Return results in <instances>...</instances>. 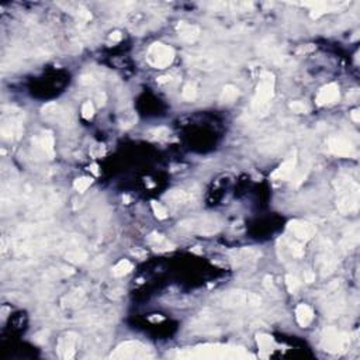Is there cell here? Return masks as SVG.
I'll return each instance as SVG.
<instances>
[{"label":"cell","instance_id":"obj_1","mask_svg":"<svg viewBox=\"0 0 360 360\" xmlns=\"http://www.w3.org/2000/svg\"><path fill=\"white\" fill-rule=\"evenodd\" d=\"M338 193L337 207L342 214H352L359 208V184L349 176H339L335 180Z\"/></svg>","mask_w":360,"mask_h":360},{"label":"cell","instance_id":"obj_2","mask_svg":"<svg viewBox=\"0 0 360 360\" xmlns=\"http://www.w3.org/2000/svg\"><path fill=\"white\" fill-rule=\"evenodd\" d=\"M221 304L225 308H256L262 306V298L246 290H231L221 296Z\"/></svg>","mask_w":360,"mask_h":360},{"label":"cell","instance_id":"obj_3","mask_svg":"<svg viewBox=\"0 0 360 360\" xmlns=\"http://www.w3.org/2000/svg\"><path fill=\"white\" fill-rule=\"evenodd\" d=\"M274 83H276V79L272 72H262L258 87H256V93L253 97V109L258 111H266L269 103L273 99Z\"/></svg>","mask_w":360,"mask_h":360},{"label":"cell","instance_id":"obj_4","mask_svg":"<svg viewBox=\"0 0 360 360\" xmlns=\"http://www.w3.org/2000/svg\"><path fill=\"white\" fill-rule=\"evenodd\" d=\"M351 339L349 335L339 331L335 327L324 329L321 338V346L324 351L329 353H344L349 349Z\"/></svg>","mask_w":360,"mask_h":360},{"label":"cell","instance_id":"obj_5","mask_svg":"<svg viewBox=\"0 0 360 360\" xmlns=\"http://www.w3.org/2000/svg\"><path fill=\"white\" fill-rule=\"evenodd\" d=\"M219 222L212 217H196L179 222V228L191 234L212 235L219 231Z\"/></svg>","mask_w":360,"mask_h":360},{"label":"cell","instance_id":"obj_6","mask_svg":"<svg viewBox=\"0 0 360 360\" xmlns=\"http://www.w3.org/2000/svg\"><path fill=\"white\" fill-rule=\"evenodd\" d=\"M152 358V352L148 346L138 341H127L118 345L117 349L111 353V359H148Z\"/></svg>","mask_w":360,"mask_h":360},{"label":"cell","instance_id":"obj_7","mask_svg":"<svg viewBox=\"0 0 360 360\" xmlns=\"http://www.w3.org/2000/svg\"><path fill=\"white\" fill-rule=\"evenodd\" d=\"M175 59V51L169 45H165L162 42H154L148 48L147 52V61L151 66L157 69L168 68Z\"/></svg>","mask_w":360,"mask_h":360},{"label":"cell","instance_id":"obj_8","mask_svg":"<svg viewBox=\"0 0 360 360\" xmlns=\"http://www.w3.org/2000/svg\"><path fill=\"white\" fill-rule=\"evenodd\" d=\"M328 149L338 157L342 158H352L356 157V148L353 147V144L348 138L345 137H339V135H334L329 137L327 141Z\"/></svg>","mask_w":360,"mask_h":360},{"label":"cell","instance_id":"obj_9","mask_svg":"<svg viewBox=\"0 0 360 360\" xmlns=\"http://www.w3.org/2000/svg\"><path fill=\"white\" fill-rule=\"evenodd\" d=\"M287 229H289L290 234L293 235L300 242H307V241L313 239L315 234H317V228L314 227L311 222L300 221V219L290 221Z\"/></svg>","mask_w":360,"mask_h":360},{"label":"cell","instance_id":"obj_10","mask_svg":"<svg viewBox=\"0 0 360 360\" xmlns=\"http://www.w3.org/2000/svg\"><path fill=\"white\" fill-rule=\"evenodd\" d=\"M42 117L48 120V121H54L58 124H63V126H69L71 123V116L66 110L63 109L62 106L56 104V103H48L42 109Z\"/></svg>","mask_w":360,"mask_h":360},{"label":"cell","instance_id":"obj_11","mask_svg":"<svg viewBox=\"0 0 360 360\" xmlns=\"http://www.w3.org/2000/svg\"><path fill=\"white\" fill-rule=\"evenodd\" d=\"M78 344V334L75 332H66L58 339V353L62 359L69 360L75 356V348Z\"/></svg>","mask_w":360,"mask_h":360},{"label":"cell","instance_id":"obj_12","mask_svg":"<svg viewBox=\"0 0 360 360\" xmlns=\"http://www.w3.org/2000/svg\"><path fill=\"white\" fill-rule=\"evenodd\" d=\"M297 166V152L294 151L284 162H283L273 173H272V179L273 180H286L294 173Z\"/></svg>","mask_w":360,"mask_h":360},{"label":"cell","instance_id":"obj_13","mask_svg":"<svg viewBox=\"0 0 360 360\" xmlns=\"http://www.w3.org/2000/svg\"><path fill=\"white\" fill-rule=\"evenodd\" d=\"M339 100V86L337 83H328L317 94L315 102L318 106H327V104H334Z\"/></svg>","mask_w":360,"mask_h":360},{"label":"cell","instance_id":"obj_14","mask_svg":"<svg viewBox=\"0 0 360 360\" xmlns=\"http://www.w3.org/2000/svg\"><path fill=\"white\" fill-rule=\"evenodd\" d=\"M178 35L181 41L193 44L196 42L198 37H200V28L194 25V24L186 23V21H180L178 24Z\"/></svg>","mask_w":360,"mask_h":360},{"label":"cell","instance_id":"obj_15","mask_svg":"<svg viewBox=\"0 0 360 360\" xmlns=\"http://www.w3.org/2000/svg\"><path fill=\"white\" fill-rule=\"evenodd\" d=\"M260 258V252L255 248H242L239 251L235 252V265L236 266H242V265H252L255 262H258Z\"/></svg>","mask_w":360,"mask_h":360},{"label":"cell","instance_id":"obj_16","mask_svg":"<svg viewBox=\"0 0 360 360\" xmlns=\"http://www.w3.org/2000/svg\"><path fill=\"white\" fill-rule=\"evenodd\" d=\"M320 262L322 263V274H329L334 272V267L337 265V260H335V256H334V252H332V246L331 243L325 242L324 248H322V253L320 256Z\"/></svg>","mask_w":360,"mask_h":360},{"label":"cell","instance_id":"obj_17","mask_svg":"<svg viewBox=\"0 0 360 360\" xmlns=\"http://www.w3.org/2000/svg\"><path fill=\"white\" fill-rule=\"evenodd\" d=\"M23 134V126L20 124V121H17L14 118H11L7 123H3L1 126V137L4 140H18Z\"/></svg>","mask_w":360,"mask_h":360},{"label":"cell","instance_id":"obj_18","mask_svg":"<svg viewBox=\"0 0 360 360\" xmlns=\"http://www.w3.org/2000/svg\"><path fill=\"white\" fill-rule=\"evenodd\" d=\"M304 6H308V7H313V11H311V17L313 18H318L322 14L325 13H332V11H337V7L339 8V6H345V4H331V3H327V1H307V3H303Z\"/></svg>","mask_w":360,"mask_h":360},{"label":"cell","instance_id":"obj_19","mask_svg":"<svg viewBox=\"0 0 360 360\" xmlns=\"http://www.w3.org/2000/svg\"><path fill=\"white\" fill-rule=\"evenodd\" d=\"M39 147L42 149V154L48 158V159H54L55 157V140L54 135L51 131H42L41 137H39Z\"/></svg>","mask_w":360,"mask_h":360},{"label":"cell","instance_id":"obj_20","mask_svg":"<svg viewBox=\"0 0 360 360\" xmlns=\"http://www.w3.org/2000/svg\"><path fill=\"white\" fill-rule=\"evenodd\" d=\"M296 320L301 328H307L314 320V313L311 307L307 304H300L296 308Z\"/></svg>","mask_w":360,"mask_h":360},{"label":"cell","instance_id":"obj_21","mask_svg":"<svg viewBox=\"0 0 360 360\" xmlns=\"http://www.w3.org/2000/svg\"><path fill=\"white\" fill-rule=\"evenodd\" d=\"M358 243H359V228H358V225H355L345 234L342 241H341V246L344 248L345 251H351V249L358 246Z\"/></svg>","mask_w":360,"mask_h":360},{"label":"cell","instance_id":"obj_22","mask_svg":"<svg viewBox=\"0 0 360 360\" xmlns=\"http://www.w3.org/2000/svg\"><path fill=\"white\" fill-rule=\"evenodd\" d=\"M148 242L154 246L155 251L161 252V251H173V249H175V246L166 241V238H165L164 235L157 234V232L149 235Z\"/></svg>","mask_w":360,"mask_h":360},{"label":"cell","instance_id":"obj_23","mask_svg":"<svg viewBox=\"0 0 360 360\" xmlns=\"http://www.w3.org/2000/svg\"><path fill=\"white\" fill-rule=\"evenodd\" d=\"M165 198L173 205H181V204L188 203L191 200V196L184 190H172L165 196Z\"/></svg>","mask_w":360,"mask_h":360},{"label":"cell","instance_id":"obj_24","mask_svg":"<svg viewBox=\"0 0 360 360\" xmlns=\"http://www.w3.org/2000/svg\"><path fill=\"white\" fill-rule=\"evenodd\" d=\"M238 96H239L238 87L234 85H227V86H224L222 92L219 94V102L222 104H231L238 99Z\"/></svg>","mask_w":360,"mask_h":360},{"label":"cell","instance_id":"obj_25","mask_svg":"<svg viewBox=\"0 0 360 360\" xmlns=\"http://www.w3.org/2000/svg\"><path fill=\"white\" fill-rule=\"evenodd\" d=\"M131 270H133V263L130 260H127V259H123V260L118 262L116 266L113 267V276L114 277H123V276L130 273Z\"/></svg>","mask_w":360,"mask_h":360},{"label":"cell","instance_id":"obj_26","mask_svg":"<svg viewBox=\"0 0 360 360\" xmlns=\"http://www.w3.org/2000/svg\"><path fill=\"white\" fill-rule=\"evenodd\" d=\"M169 135H171V131H169V128H166V127H159V128H155V130H151V131L147 134L148 140H152V141L166 140Z\"/></svg>","mask_w":360,"mask_h":360},{"label":"cell","instance_id":"obj_27","mask_svg":"<svg viewBox=\"0 0 360 360\" xmlns=\"http://www.w3.org/2000/svg\"><path fill=\"white\" fill-rule=\"evenodd\" d=\"M181 97L187 102H193L197 97V87L194 83H186L181 90Z\"/></svg>","mask_w":360,"mask_h":360},{"label":"cell","instance_id":"obj_28","mask_svg":"<svg viewBox=\"0 0 360 360\" xmlns=\"http://www.w3.org/2000/svg\"><path fill=\"white\" fill-rule=\"evenodd\" d=\"M86 258V253L83 251H79V249H72V251L66 252V259L72 263H83Z\"/></svg>","mask_w":360,"mask_h":360},{"label":"cell","instance_id":"obj_29","mask_svg":"<svg viewBox=\"0 0 360 360\" xmlns=\"http://www.w3.org/2000/svg\"><path fill=\"white\" fill-rule=\"evenodd\" d=\"M90 184H92V179H90V178H86V176L78 178V179L73 181V187L76 188V191H79V193L86 191L87 188L90 187Z\"/></svg>","mask_w":360,"mask_h":360},{"label":"cell","instance_id":"obj_30","mask_svg":"<svg viewBox=\"0 0 360 360\" xmlns=\"http://www.w3.org/2000/svg\"><path fill=\"white\" fill-rule=\"evenodd\" d=\"M151 207H152V211H154L158 219L168 218V210H166V207H165L164 204L158 203V201L154 200V201H151Z\"/></svg>","mask_w":360,"mask_h":360},{"label":"cell","instance_id":"obj_31","mask_svg":"<svg viewBox=\"0 0 360 360\" xmlns=\"http://www.w3.org/2000/svg\"><path fill=\"white\" fill-rule=\"evenodd\" d=\"M289 248H290V252H291V255H293L294 258L301 259L304 256V246H303V242H300V241H293V242L289 243Z\"/></svg>","mask_w":360,"mask_h":360},{"label":"cell","instance_id":"obj_32","mask_svg":"<svg viewBox=\"0 0 360 360\" xmlns=\"http://www.w3.org/2000/svg\"><path fill=\"white\" fill-rule=\"evenodd\" d=\"M286 286H287V290H289L291 294L297 293V290L300 289V280L294 274H287L286 276Z\"/></svg>","mask_w":360,"mask_h":360},{"label":"cell","instance_id":"obj_33","mask_svg":"<svg viewBox=\"0 0 360 360\" xmlns=\"http://www.w3.org/2000/svg\"><path fill=\"white\" fill-rule=\"evenodd\" d=\"M290 109L296 114H307L308 113V106L306 103L300 102V100H294V102L290 103Z\"/></svg>","mask_w":360,"mask_h":360},{"label":"cell","instance_id":"obj_34","mask_svg":"<svg viewBox=\"0 0 360 360\" xmlns=\"http://www.w3.org/2000/svg\"><path fill=\"white\" fill-rule=\"evenodd\" d=\"M94 114V106L92 102H85L82 106V117L85 120H90Z\"/></svg>","mask_w":360,"mask_h":360},{"label":"cell","instance_id":"obj_35","mask_svg":"<svg viewBox=\"0 0 360 360\" xmlns=\"http://www.w3.org/2000/svg\"><path fill=\"white\" fill-rule=\"evenodd\" d=\"M258 345L260 349H270L272 338L267 337V335H258Z\"/></svg>","mask_w":360,"mask_h":360},{"label":"cell","instance_id":"obj_36","mask_svg":"<svg viewBox=\"0 0 360 360\" xmlns=\"http://www.w3.org/2000/svg\"><path fill=\"white\" fill-rule=\"evenodd\" d=\"M78 17L79 20H82V21H89L92 18V14H90V11H87L86 8H79Z\"/></svg>","mask_w":360,"mask_h":360},{"label":"cell","instance_id":"obj_37","mask_svg":"<svg viewBox=\"0 0 360 360\" xmlns=\"http://www.w3.org/2000/svg\"><path fill=\"white\" fill-rule=\"evenodd\" d=\"M106 100H107V96H106L104 92H97V93H96V102H97V104H99L100 107L106 104Z\"/></svg>","mask_w":360,"mask_h":360},{"label":"cell","instance_id":"obj_38","mask_svg":"<svg viewBox=\"0 0 360 360\" xmlns=\"http://www.w3.org/2000/svg\"><path fill=\"white\" fill-rule=\"evenodd\" d=\"M304 282L306 283L315 282V273H314L313 270H307L306 273H304Z\"/></svg>","mask_w":360,"mask_h":360},{"label":"cell","instance_id":"obj_39","mask_svg":"<svg viewBox=\"0 0 360 360\" xmlns=\"http://www.w3.org/2000/svg\"><path fill=\"white\" fill-rule=\"evenodd\" d=\"M79 82H80L82 85H92L94 80H93V78L90 76V75H83L82 78L79 79Z\"/></svg>","mask_w":360,"mask_h":360},{"label":"cell","instance_id":"obj_40","mask_svg":"<svg viewBox=\"0 0 360 360\" xmlns=\"http://www.w3.org/2000/svg\"><path fill=\"white\" fill-rule=\"evenodd\" d=\"M121 38H123V34L120 31H113L110 34V39H111L113 42H117V41H120Z\"/></svg>","mask_w":360,"mask_h":360},{"label":"cell","instance_id":"obj_41","mask_svg":"<svg viewBox=\"0 0 360 360\" xmlns=\"http://www.w3.org/2000/svg\"><path fill=\"white\" fill-rule=\"evenodd\" d=\"M351 117L355 123H360V111L359 109H355L352 110V113H351Z\"/></svg>","mask_w":360,"mask_h":360},{"label":"cell","instance_id":"obj_42","mask_svg":"<svg viewBox=\"0 0 360 360\" xmlns=\"http://www.w3.org/2000/svg\"><path fill=\"white\" fill-rule=\"evenodd\" d=\"M131 253H133V255H135V256H138V258H144V256L147 255V253L142 251V249H138V248H137V249H134V251L131 252Z\"/></svg>","mask_w":360,"mask_h":360},{"label":"cell","instance_id":"obj_43","mask_svg":"<svg viewBox=\"0 0 360 360\" xmlns=\"http://www.w3.org/2000/svg\"><path fill=\"white\" fill-rule=\"evenodd\" d=\"M89 169H90V171H92V172H93L94 175H99V166H97L96 164L92 165V166H90Z\"/></svg>","mask_w":360,"mask_h":360}]
</instances>
